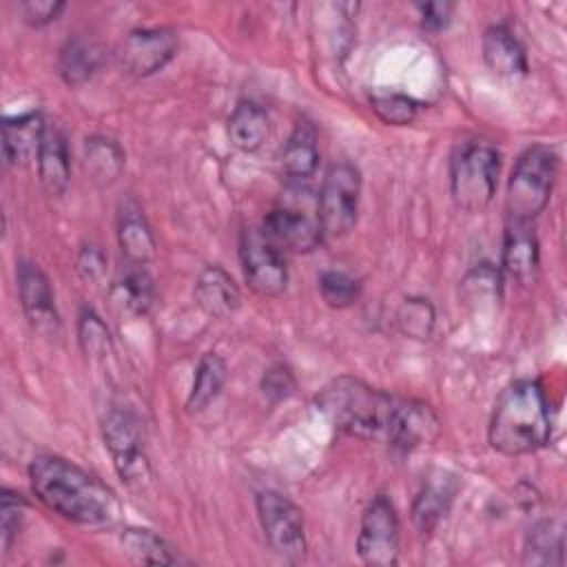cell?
Returning a JSON list of instances; mask_svg holds the SVG:
<instances>
[{"instance_id": "1", "label": "cell", "mask_w": 567, "mask_h": 567, "mask_svg": "<svg viewBox=\"0 0 567 567\" xmlns=\"http://www.w3.org/2000/svg\"><path fill=\"white\" fill-rule=\"evenodd\" d=\"M317 408L339 432L401 452L432 445L443 427L430 403L372 388L350 374L330 381L317 394Z\"/></svg>"}, {"instance_id": "2", "label": "cell", "mask_w": 567, "mask_h": 567, "mask_svg": "<svg viewBox=\"0 0 567 567\" xmlns=\"http://www.w3.org/2000/svg\"><path fill=\"white\" fill-rule=\"evenodd\" d=\"M29 483L44 507L71 523L104 525L117 516L113 489L58 454L35 456L29 465Z\"/></svg>"}, {"instance_id": "3", "label": "cell", "mask_w": 567, "mask_h": 567, "mask_svg": "<svg viewBox=\"0 0 567 567\" xmlns=\"http://www.w3.org/2000/svg\"><path fill=\"white\" fill-rule=\"evenodd\" d=\"M551 436L549 403L536 379H516L503 388L487 427L492 450L503 456L538 452Z\"/></svg>"}, {"instance_id": "4", "label": "cell", "mask_w": 567, "mask_h": 567, "mask_svg": "<svg viewBox=\"0 0 567 567\" xmlns=\"http://www.w3.org/2000/svg\"><path fill=\"white\" fill-rule=\"evenodd\" d=\"M560 157L551 146L532 144L525 148L509 175L505 210L509 219L532 221L545 210L558 179Z\"/></svg>"}, {"instance_id": "5", "label": "cell", "mask_w": 567, "mask_h": 567, "mask_svg": "<svg viewBox=\"0 0 567 567\" xmlns=\"http://www.w3.org/2000/svg\"><path fill=\"white\" fill-rule=\"evenodd\" d=\"M501 153L485 142L458 146L450 159V193L465 213H483L498 186Z\"/></svg>"}, {"instance_id": "6", "label": "cell", "mask_w": 567, "mask_h": 567, "mask_svg": "<svg viewBox=\"0 0 567 567\" xmlns=\"http://www.w3.org/2000/svg\"><path fill=\"white\" fill-rule=\"evenodd\" d=\"M361 202V173L350 162L332 164L319 188L317 221L323 241H339L357 226Z\"/></svg>"}, {"instance_id": "7", "label": "cell", "mask_w": 567, "mask_h": 567, "mask_svg": "<svg viewBox=\"0 0 567 567\" xmlns=\"http://www.w3.org/2000/svg\"><path fill=\"white\" fill-rule=\"evenodd\" d=\"M102 439L122 483L131 489H144L151 481V463L140 419L126 408H109L102 416Z\"/></svg>"}, {"instance_id": "8", "label": "cell", "mask_w": 567, "mask_h": 567, "mask_svg": "<svg viewBox=\"0 0 567 567\" xmlns=\"http://www.w3.org/2000/svg\"><path fill=\"white\" fill-rule=\"evenodd\" d=\"M257 518L275 554L288 563H301L308 554L303 512L288 496L266 489L255 498Z\"/></svg>"}, {"instance_id": "9", "label": "cell", "mask_w": 567, "mask_h": 567, "mask_svg": "<svg viewBox=\"0 0 567 567\" xmlns=\"http://www.w3.org/2000/svg\"><path fill=\"white\" fill-rule=\"evenodd\" d=\"M399 545L401 527L396 507L385 494H377L363 509L357 536V554L363 565L394 567L399 563Z\"/></svg>"}, {"instance_id": "10", "label": "cell", "mask_w": 567, "mask_h": 567, "mask_svg": "<svg viewBox=\"0 0 567 567\" xmlns=\"http://www.w3.org/2000/svg\"><path fill=\"white\" fill-rule=\"evenodd\" d=\"M239 259L248 286L261 297H279L288 288V266L284 252L257 228L239 235Z\"/></svg>"}, {"instance_id": "11", "label": "cell", "mask_w": 567, "mask_h": 567, "mask_svg": "<svg viewBox=\"0 0 567 567\" xmlns=\"http://www.w3.org/2000/svg\"><path fill=\"white\" fill-rule=\"evenodd\" d=\"M179 49V35L171 27H146L126 33L117 49V62L133 78H148L162 71Z\"/></svg>"}, {"instance_id": "12", "label": "cell", "mask_w": 567, "mask_h": 567, "mask_svg": "<svg viewBox=\"0 0 567 567\" xmlns=\"http://www.w3.org/2000/svg\"><path fill=\"white\" fill-rule=\"evenodd\" d=\"M18 297L27 321L35 332L55 334L60 330V315L55 306V295L44 270L29 259H22L16 270Z\"/></svg>"}, {"instance_id": "13", "label": "cell", "mask_w": 567, "mask_h": 567, "mask_svg": "<svg viewBox=\"0 0 567 567\" xmlns=\"http://www.w3.org/2000/svg\"><path fill=\"white\" fill-rule=\"evenodd\" d=\"M261 233L281 252H312L323 244L317 217H310L306 210L295 206H277L266 213Z\"/></svg>"}, {"instance_id": "14", "label": "cell", "mask_w": 567, "mask_h": 567, "mask_svg": "<svg viewBox=\"0 0 567 567\" xmlns=\"http://www.w3.org/2000/svg\"><path fill=\"white\" fill-rule=\"evenodd\" d=\"M503 270L523 286H532L540 270V246L532 221L507 219L501 248Z\"/></svg>"}, {"instance_id": "15", "label": "cell", "mask_w": 567, "mask_h": 567, "mask_svg": "<svg viewBox=\"0 0 567 567\" xmlns=\"http://www.w3.org/2000/svg\"><path fill=\"white\" fill-rule=\"evenodd\" d=\"M117 244L128 266H146L157 255L153 228L135 199H126L117 208Z\"/></svg>"}, {"instance_id": "16", "label": "cell", "mask_w": 567, "mask_h": 567, "mask_svg": "<svg viewBox=\"0 0 567 567\" xmlns=\"http://www.w3.org/2000/svg\"><path fill=\"white\" fill-rule=\"evenodd\" d=\"M47 122L40 111H27L2 120V162L4 166H27L38 157Z\"/></svg>"}, {"instance_id": "17", "label": "cell", "mask_w": 567, "mask_h": 567, "mask_svg": "<svg viewBox=\"0 0 567 567\" xmlns=\"http://www.w3.org/2000/svg\"><path fill=\"white\" fill-rule=\"evenodd\" d=\"M35 164L44 193L62 197L71 184V155L66 135L58 124H47Z\"/></svg>"}, {"instance_id": "18", "label": "cell", "mask_w": 567, "mask_h": 567, "mask_svg": "<svg viewBox=\"0 0 567 567\" xmlns=\"http://www.w3.org/2000/svg\"><path fill=\"white\" fill-rule=\"evenodd\" d=\"M193 297L195 303L215 319H224L230 317L233 312L239 310L241 306V292L239 286L235 284V279L217 264L206 266L197 279H195V288H193Z\"/></svg>"}, {"instance_id": "19", "label": "cell", "mask_w": 567, "mask_h": 567, "mask_svg": "<svg viewBox=\"0 0 567 567\" xmlns=\"http://www.w3.org/2000/svg\"><path fill=\"white\" fill-rule=\"evenodd\" d=\"M317 128L310 120H299L288 135L286 144L281 146V173L286 175L288 184L301 186L306 184L317 166H319V144H317Z\"/></svg>"}, {"instance_id": "20", "label": "cell", "mask_w": 567, "mask_h": 567, "mask_svg": "<svg viewBox=\"0 0 567 567\" xmlns=\"http://www.w3.org/2000/svg\"><path fill=\"white\" fill-rule=\"evenodd\" d=\"M111 306L124 317H146L157 299L155 281L144 266H128L109 288Z\"/></svg>"}, {"instance_id": "21", "label": "cell", "mask_w": 567, "mask_h": 567, "mask_svg": "<svg viewBox=\"0 0 567 567\" xmlns=\"http://www.w3.org/2000/svg\"><path fill=\"white\" fill-rule=\"evenodd\" d=\"M456 489H458L456 476L443 474V472H439L436 476H430L427 483H423L421 492L412 503V523L423 536H430L439 527V523L445 518Z\"/></svg>"}, {"instance_id": "22", "label": "cell", "mask_w": 567, "mask_h": 567, "mask_svg": "<svg viewBox=\"0 0 567 567\" xmlns=\"http://www.w3.org/2000/svg\"><path fill=\"white\" fill-rule=\"evenodd\" d=\"M485 64L503 78L527 73V53L514 31L505 24H492L485 29L481 40Z\"/></svg>"}, {"instance_id": "23", "label": "cell", "mask_w": 567, "mask_h": 567, "mask_svg": "<svg viewBox=\"0 0 567 567\" xmlns=\"http://www.w3.org/2000/svg\"><path fill=\"white\" fill-rule=\"evenodd\" d=\"M102 64V47L86 35H71L58 51L55 69L64 84H86Z\"/></svg>"}, {"instance_id": "24", "label": "cell", "mask_w": 567, "mask_h": 567, "mask_svg": "<svg viewBox=\"0 0 567 567\" xmlns=\"http://www.w3.org/2000/svg\"><path fill=\"white\" fill-rule=\"evenodd\" d=\"M270 131V120L264 106L252 100H239L226 122L230 144L241 153H255L261 148Z\"/></svg>"}, {"instance_id": "25", "label": "cell", "mask_w": 567, "mask_h": 567, "mask_svg": "<svg viewBox=\"0 0 567 567\" xmlns=\"http://www.w3.org/2000/svg\"><path fill=\"white\" fill-rule=\"evenodd\" d=\"M82 164L91 182H95L97 186H109L122 175L126 155L113 137L91 135L84 140Z\"/></svg>"}, {"instance_id": "26", "label": "cell", "mask_w": 567, "mask_h": 567, "mask_svg": "<svg viewBox=\"0 0 567 567\" xmlns=\"http://www.w3.org/2000/svg\"><path fill=\"white\" fill-rule=\"evenodd\" d=\"M563 549H565L563 525L554 518H540L525 534L520 563L532 567H540V565L558 567L563 565Z\"/></svg>"}, {"instance_id": "27", "label": "cell", "mask_w": 567, "mask_h": 567, "mask_svg": "<svg viewBox=\"0 0 567 567\" xmlns=\"http://www.w3.org/2000/svg\"><path fill=\"white\" fill-rule=\"evenodd\" d=\"M503 299V275L489 264L481 261L461 279V301L474 310H492Z\"/></svg>"}, {"instance_id": "28", "label": "cell", "mask_w": 567, "mask_h": 567, "mask_svg": "<svg viewBox=\"0 0 567 567\" xmlns=\"http://www.w3.org/2000/svg\"><path fill=\"white\" fill-rule=\"evenodd\" d=\"M226 377H228L226 361L217 352H206L197 363L195 379L186 399V410L202 412L204 408H208L221 392Z\"/></svg>"}, {"instance_id": "29", "label": "cell", "mask_w": 567, "mask_h": 567, "mask_svg": "<svg viewBox=\"0 0 567 567\" xmlns=\"http://www.w3.org/2000/svg\"><path fill=\"white\" fill-rule=\"evenodd\" d=\"M120 543L133 560L144 565H177L182 560L162 536L144 527L122 529Z\"/></svg>"}, {"instance_id": "30", "label": "cell", "mask_w": 567, "mask_h": 567, "mask_svg": "<svg viewBox=\"0 0 567 567\" xmlns=\"http://www.w3.org/2000/svg\"><path fill=\"white\" fill-rule=\"evenodd\" d=\"M394 321H396V328L401 334L416 339V341H425L434 332L436 312H434V306L430 303V299L405 297L401 301V306L396 308Z\"/></svg>"}, {"instance_id": "31", "label": "cell", "mask_w": 567, "mask_h": 567, "mask_svg": "<svg viewBox=\"0 0 567 567\" xmlns=\"http://www.w3.org/2000/svg\"><path fill=\"white\" fill-rule=\"evenodd\" d=\"M370 106L377 117L390 126H408L419 115V100L401 91H374L370 95Z\"/></svg>"}, {"instance_id": "32", "label": "cell", "mask_w": 567, "mask_h": 567, "mask_svg": "<svg viewBox=\"0 0 567 567\" xmlns=\"http://www.w3.org/2000/svg\"><path fill=\"white\" fill-rule=\"evenodd\" d=\"M78 341L82 352L93 361H104L113 352L111 332L102 317L91 308H82L78 315Z\"/></svg>"}, {"instance_id": "33", "label": "cell", "mask_w": 567, "mask_h": 567, "mask_svg": "<svg viewBox=\"0 0 567 567\" xmlns=\"http://www.w3.org/2000/svg\"><path fill=\"white\" fill-rule=\"evenodd\" d=\"M319 292L330 308H348L361 295V284L343 270H323L319 275Z\"/></svg>"}, {"instance_id": "34", "label": "cell", "mask_w": 567, "mask_h": 567, "mask_svg": "<svg viewBox=\"0 0 567 567\" xmlns=\"http://www.w3.org/2000/svg\"><path fill=\"white\" fill-rule=\"evenodd\" d=\"M24 512L27 503L20 494L11 489H2L0 496V536H2V551L7 554L11 549L13 538L20 534L22 523H24Z\"/></svg>"}, {"instance_id": "35", "label": "cell", "mask_w": 567, "mask_h": 567, "mask_svg": "<svg viewBox=\"0 0 567 567\" xmlns=\"http://www.w3.org/2000/svg\"><path fill=\"white\" fill-rule=\"evenodd\" d=\"M259 390H261L264 399L270 401V403H281V401L290 399L297 390V381H295L292 370L284 363L270 365L264 372L261 381H259Z\"/></svg>"}, {"instance_id": "36", "label": "cell", "mask_w": 567, "mask_h": 567, "mask_svg": "<svg viewBox=\"0 0 567 567\" xmlns=\"http://www.w3.org/2000/svg\"><path fill=\"white\" fill-rule=\"evenodd\" d=\"M64 7L66 4L60 0H27L20 4V13L31 27H47L60 18Z\"/></svg>"}, {"instance_id": "37", "label": "cell", "mask_w": 567, "mask_h": 567, "mask_svg": "<svg viewBox=\"0 0 567 567\" xmlns=\"http://www.w3.org/2000/svg\"><path fill=\"white\" fill-rule=\"evenodd\" d=\"M75 268H78V275L89 281V284H97L104 272H106V255L102 252L100 246L95 244H86L80 248L78 252V259H75Z\"/></svg>"}, {"instance_id": "38", "label": "cell", "mask_w": 567, "mask_h": 567, "mask_svg": "<svg viewBox=\"0 0 567 567\" xmlns=\"http://www.w3.org/2000/svg\"><path fill=\"white\" fill-rule=\"evenodd\" d=\"M452 11H454L452 2H425V4H419L421 27L425 31L439 33L441 29L447 27V22L452 18Z\"/></svg>"}]
</instances>
